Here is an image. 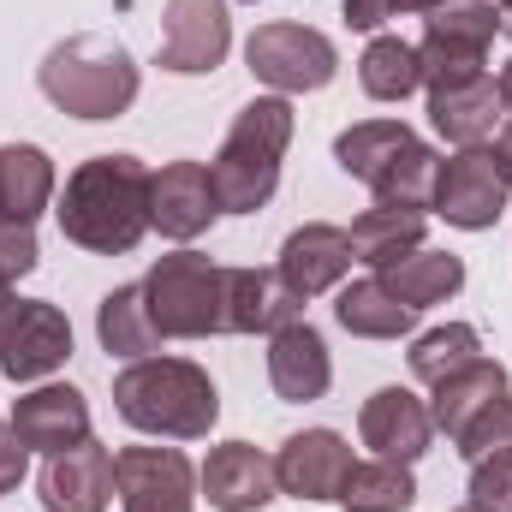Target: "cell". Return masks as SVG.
Returning a JSON list of instances; mask_svg holds the SVG:
<instances>
[{"mask_svg": "<svg viewBox=\"0 0 512 512\" xmlns=\"http://www.w3.org/2000/svg\"><path fill=\"white\" fill-rule=\"evenodd\" d=\"M495 90H501V102H507V114H512V60L501 66V78H495Z\"/></svg>", "mask_w": 512, "mask_h": 512, "instance_id": "obj_40", "label": "cell"}, {"mask_svg": "<svg viewBox=\"0 0 512 512\" xmlns=\"http://www.w3.org/2000/svg\"><path fill=\"white\" fill-rule=\"evenodd\" d=\"M36 90H42L60 114L102 126V120L131 114V102H137V90H143V66L131 60L126 42H114V36H66V42H54V48L42 54Z\"/></svg>", "mask_w": 512, "mask_h": 512, "instance_id": "obj_3", "label": "cell"}, {"mask_svg": "<svg viewBox=\"0 0 512 512\" xmlns=\"http://www.w3.org/2000/svg\"><path fill=\"white\" fill-rule=\"evenodd\" d=\"M114 411L137 435L161 441H203L221 423V387L191 358H137L114 376Z\"/></svg>", "mask_w": 512, "mask_h": 512, "instance_id": "obj_2", "label": "cell"}, {"mask_svg": "<svg viewBox=\"0 0 512 512\" xmlns=\"http://www.w3.org/2000/svg\"><path fill=\"white\" fill-rule=\"evenodd\" d=\"M334 316H340V328H346V334H358V340H405V334L417 328V310H411V304H399V298L387 292L382 274L340 286Z\"/></svg>", "mask_w": 512, "mask_h": 512, "instance_id": "obj_26", "label": "cell"}, {"mask_svg": "<svg viewBox=\"0 0 512 512\" xmlns=\"http://www.w3.org/2000/svg\"><path fill=\"white\" fill-rule=\"evenodd\" d=\"M382 286L399 298V304H411V310H435V304H447V298L465 286V256L429 251V245H423V251L387 262V268H382Z\"/></svg>", "mask_w": 512, "mask_h": 512, "instance_id": "obj_25", "label": "cell"}, {"mask_svg": "<svg viewBox=\"0 0 512 512\" xmlns=\"http://www.w3.org/2000/svg\"><path fill=\"white\" fill-rule=\"evenodd\" d=\"M36 501L42 512H108L114 507V447H102L96 435L54 453L36 477Z\"/></svg>", "mask_w": 512, "mask_h": 512, "instance_id": "obj_15", "label": "cell"}, {"mask_svg": "<svg viewBox=\"0 0 512 512\" xmlns=\"http://www.w3.org/2000/svg\"><path fill=\"white\" fill-rule=\"evenodd\" d=\"M405 143H417V131L405 126V120H358V126H346L334 137V161H340V173H352V179L370 185Z\"/></svg>", "mask_w": 512, "mask_h": 512, "instance_id": "obj_31", "label": "cell"}, {"mask_svg": "<svg viewBox=\"0 0 512 512\" xmlns=\"http://www.w3.org/2000/svg\"><path fill=\"white\" fill-rule=\"evenodd\" d=\"M42 262V245H36V227H24V221H0V274L18 286L30 268Z\"/></svg>", "mask_w": 512, "mask_h": 512, "instance_id": "obj_35", "label": "cell"}, {"mask_svg": "<svg viewBox=\"0 0 512 512\" xmlns=\"http://www.w3.org/2000/svg\"><path fill=\"white\" fill-rule=\"evenodd\" d=\"M96 340H102V352L108 358H155L161 352V328H155V316H149V298H143V280H131V286H114L102 304H96Z\"/></svg>", "mask_w": 512, "mask_h": 512, "instance_id": "obj_24", "label": "cell"}, {"mask_svg": "<svg viewBox=\"0 0 512 512\" xmlns=\"http://www.w3.org/2000/svg\"><path fill=\"white\" fill-rule=\"evenodd\" d=\"M358 84L370 102H405L423 90V60L417 42L405 36H370V48L358 54Z\"/></svg>", "mask_w": 512, "mask_h": 512, "instance_id": "obj_29", "label": "cell"}, {"mask_svg": "<svg viewBox=\"0 0 512 512\" xmlns=\"http://www.w3.org/2000/svg\"><path fill=\"white\" fill-rule=\"evenodd\" d=\"M340 12H346V24L352 30H382L393 12H405L399 0H340Z\"/></svg>", "mask_w": 512, "mask_h": 512, "instance_id": "obj_37", "label": "cell"}, {"mask_svg": "<svg viewBox=\"0 0 512 512\" xmlns=\"http://www.w3.org/2000/svg\"><path fill=\"white\" fill-rule=\"evenodd\" d=\"M6 429H12L30 453L54 459V453H66V447L90 441V399L72 382H36L12 399V423H6Z\"/></svg>", "mask_w": 512, "mask_h": 512, "instance_id": "obj_14", "label": "cell"}, {"mask_svg": "<svg viewBox=\"0 0 512 512\" xmlns=\"http://www.w3.org/2000/svg\"><path fill=\"white\" fill-rule=\"evenodd\" d=\"M501 120H507V102H501L495 78H471L459 90H429V126L453 149H489Z\"/></svg>", "mask_w": 512, "mask_h": 512, "instance_id": "obj_21", "label": "cell"}, {"mask_svg": "<svg viewBox=\"0 0 512 512\" xmlns=\"http://www.w3.org/2000/svg\"><path fill=\"white\" fill-rule=\"evenodd\" d=\"M453 447H459V459H489V453H512V393L507 399H495L489 411H477L459 435H453Z\"/></svg>", "mask_w": 512, "mask_h": 512, "instance_id": "obj_33", "label": "cell"}, {"mask_svg": "<svg viewBox=\"0 0 512 512\" xmlns=\"http://www.w3.org/2000/svg\"><path fill=\"white\" fill-rule=\"evenodd\" d=\"M149 167L137 155H90L54 197L60 239L90 256H131L149 233Z\"/></svg>", "mask_w": 512, "mask_h": 512, "instance_id": "obj_1", "label": "cell"}, {"mask_svg": "<svg viewBox=\"0 0 512 512\" xmlns=\"http://www.w3.org/2000/svg\"><path fill=\"white\" fill-rule=\"evenodd\" d=\"M245 66L256 84H268V96H316L334 84L340 54L310 24H256L245 42Z\"/></svg>", "mask_w": 512, "mask_h": 512, "instance_id": "obj_7", "label": "cell"}, {"mask_svg": "<svg viewBox=\"0 0 512 512\" xmlns=\"http://www.w3.org/2000/svg\"><path fill=\"white\" fill-rule=\"evenodd\" d=\"M507 393H512L507 364H495V358H471L465 370H453V376L435 382V393H429V417H435V429L453 441L477 411H489V405L507 399Z\"/></svg>", "mask_w": 512, "mask_h": 512, "instance_id": "obj_23", "label": "cell"}, {"mask_svg": "<svg viewBox=\"0 0 512 512\" xmlns=\"http://www.w3.org/2000/svg\"><path fill=\"white\" fill-rule=\"evenodd\" d=\"M149 316L167 340H215L227 334V268L203 251H173L143 274Z\"/></svg>", "mask_w": 512, "mask_h": 512, "instance_id": "obj_5", "label": "cell"}, {"mask_svg": "<svg viewBox=\"0 0 512 512\" xmlns=\"http://www.w3.org/2000/svg\"><path fill=\"white\" fill-rule=\"evenodd\" d=\"M489 155H495V173H501V179L512 185V114L501 120V131L489 137Z\"/></svg>", "mask_w": 512, "mask_h": 512, "instance_id": "obj_38", "label": "cell"}, {"mask_svg": "<svg viewBox=\"0 0 512 512\" xmlns=\"http://www.w3.org/2000/svg\"><path fill=\"white\" fill-rule=\"evenodd\" d=\"M268 387H274L286 405H316V399L334 387V358H328L322 328L292 322V328L268 334Z\"/></svg>", "mask_w": 512, "mask_h": 512, "instance_id": "obj_19", "label": "cell"}, {"mask_svg": "<svg viewBox=\"0 0 512 512\" xmlns=\"http://www.w3.org/2000/svg\"><path fill=\"white\" fill-rule=\"evenodd\" d=\"M233 54V6L227 0H167L155 66L173 78H209Z\"/></svg>", "mask_w": 512, "mask_h": 512, "instance_id": "obj_8", "label": "cell"}, {"mask_svg": "<svg viewBox=\"0 0 512 512\" xmlns=\"http://www.w3.org/2000/svg\"><path fill=\"white\" fill-rule=\"evenodd\" d=\"M471 358H483V334L471 328V322H447V328H429V334H417L411 340V352H405V364H411V376L417 382H441V376H453V370H465Z\"/></svg>", "mask_w": 512, "mask_h": 512, "instance_id": "obj_32", "label": "cell"}, {"mask_svg": "<svg viewBox=\"0 0 512 512\" xmlns=\"http://www.w3.org/2000/svg\"><path fill=\"white\" fill-rule=\"evenodd\" d=\"M358 435L376 459H399V465H417L435 441V417H429V399H417L411 387H376L358 411Z\"/></svg>", "mask_w": 512, "mask_h": 512, "instance_id": "obj_16", "label": "cell"}, {"mask_svg": "<svg viewBox=\"0 0 512 512\" xmlns=\"http://www.w3.org/2000/svg\"><path fill=\"white\" fill-rule=\"evenodd\" d=\"M114 495L120 512H197V465L179 447H120Z\"/></svg>", "mask_w": 512, "mask_h": 512, "instance_id": "obj_9", "label": "cell"}, {"mask_svg": "<svg viewBox=\"0 0 512 512\" xmlns=\"http://www.w3.org/2000/svg\"><path fill=\"white\" fill-rule=\"evenodd\" d=\"M501 36H512V0H501Z\"/></svg>", "mask_w": 512, "mask_h": 512, "instance_id": "obj_42", "label": "cell"}, {"mask_svg": "<svg viewBox=\"0 0 512 512\" xmlns=\"http://www.w3.org/2000/svg\"><path fill=\"white\" fill-rule=\"evenodd\" d=\"M340 507L346 512H411L417 507V477L399 459H364V465H352V477L340 489Z\"/></svg>", "mask_w": 512, "mask_h": 512, "instance_id": "obj_30", "label": "cell"}, {"mask_svg": "<svg viewBox=\"0 0 512 512\" xmlns=\"http://www.w3.org/2000/svg\"><path fill=\"white\" fill-rule=\"evenodd\" d=\"M501 36V6L495 0H447L429 12L417 60H423V90H459L471 78H489V48Z\"/></svg>", "mask_w": 512, "mask_h": 512, "instance_id": "obj_6", "label": "cell"}, {"mask_svg": "<svg viewBox=\"0 0 512 512\" xmlns=\"http://www.w3.org/2000/svg\"><path fill=\"white\" fill-rule=\"evenodd\" d=\"M66 358H72L66 310L48 304V298H18L12 328L0 340V376L18 387H36V382H48L54 370H66Z\"/></svg>", "mask_w": 512, "mask_h": 512, "instance_id": "obj_10", "label": "cell"}, {"mask_svg": "<svg viewBox=\"0 0 512 512\" xmlns=\"http://www.w3.org/2000/svg\"><path fill=\"white\" fill-rule=\"evenodd\" d=\"M459 512H483V507H471V501H465V507H459Z\"/></svg>", "mask_w": 512, "mask_h": 512, "instance_id": "obj_43", "label": "cell"}, {"mask_svg": "<svg viewBox=\"0 0 512 512\" xmlns=\"http://www.w3.org/2000/svg\"><path fill=\"white\" fill-rule=\"evenodd\" d=\"M24 477H30V447L12 429H0V495H12Z\"/></svg>", "mask_w": 512, "mask_h": 512, "instance_id": "obj_36", "label": "cell"}, {"mask_svg": "<svg viewBox=\"0 0 512 512\" xmlns=\"http://www.w3.org/2000/svg\"><path fill=\"white\" fill-rule=\"evenodd\" d=\"M352 465L358 459H352V441L340 429H298L274 453V483H280V495L322 507V501H340Z\"/></svg>", "mask_w": 512, "mask_h": 512, "instance_id": "obj_12", "label": "cell"}, {"mask_svg": "<svg viewBox=\"0 0 512 512\" xmlns=\"http://www.w3.org/2000/svg\"><path fill=\"white\" fill-rule=\"evenodd\" d=\"M435 185H441V155L417 137V143H405V149L387 161L382 173L370 179V197H376V203H387V209L429 215V209H435Z\"/></svg>", "mask_w": 512, "mask_h": 512, "instance_id": "obj_27", "label": "cell"}, {"mask_svg": "<svg viewBox=\"0 0 512 512\" xmlns=\"http://www.w3.org/2000/svg\"><path fill=\"white\" fill-rule=\"evenodd\" d=\"M304 322V298L274 268H227V334H280Z\"/></svg>", "mask_w": 512, "mask_h": 512, "instance_id": "obj_20", "label": "cell"}, {"mask_svg": "<svg viewBox=\"0 0 512 512\" xmlns=\"http://www.w3.org/2000/svg\"><path fill=\"white\" fill-rule=\"evenodd\" d=\"M292 102L286 96H251L233 126L221 137L215 161H209V179H215V197H221V215H256L274 203L280 191V161L292 149Z\"/></svg>", "mask_w": 512, "mask_h": 512, "instance_id": "obj_4", "label": "cell"}, {"mask_svg": "<svg viewBox=\"0 0 512 512\" xmlns=\"http://www.w3.org/2000/svg\"><path fill=\"white\" fill-rule=\"evenodd\" d=\"M507 179L495 173V155L489 149H453L441 161V185H435V209L447 227L459 233H489L501 215H507Z\"/></svg>", "mask_w": 512, "mask_h": 512, "instance_id": "obj_11", "label": "cell"}, {"mask_svg": "<svg viewBox=\"0 0 512 512\" xmlns=\"http://www.w3.org/2000/svg\"><path fill=\"white\" fill-rule=\"evenodd\" d=\"M346 233H352V256H358V262H370V268L382 274L387 262L423 251L429 215H411V209H387V203H376V209H364Z\"/></svg>", "mask_w": 512, "mask_h": 512, "instance_id": "obj_28", "label": "cell"}, {"mask_svg": "<svg viewBox=\"0 0 512 512\" xmlns=\"http://www.w3.org/2000/svg\"><path fill=\"white\" fill-rule=\"evenodd\" d=\"M12 310H18V292H12V280L0 274V340H6V328H12Z\"/></svg>", "mask_w": 512, "mask_h": 512, "instance_id": "obj_39", "label": "cell"}, {"mask_svg": "<svg viewBox=\"0 0 512 512\" xmlns=\"http://www.w3.org/2000/svg\"><path fill=\"white\" fill-rule=\"evenodd\" d=\"M197 489H203V501L215 512H262L280 495L274 459H268L262 447H251V441H221V447H209V459H203V471H197Z\"/></svg>", "mask_w": 512, "mask_h": 512, "instance_id": "obj_18", "label": "cell"}, {"mask_svg": "<svg viewBox=\"0 0 512 512\" xmlns=\"http://www.w3.org/2000/svg\"><path fill=\"white\" fill-rule=\"evenodd\" d=\"M405 12H435V6H447V0H399Z\"/></svg>", "mask_w": 512, "mask_h": 512, "instance_id": "obj_41", "label": "cell"}, {"mask_svg": "<svg viewBox=\"0 0 512 512\" xmlns=\"http://www.w3.org/2000/svg\"><path fill=\"white\" fill-rule=\"evenodd\" d=\"M352 262H358V256H352V233H346V227H334V221H304L298 233H286L274 274L310 304V298L334 292V286L352 274Z\"/></svg>", "mask_w": 512, "mask_h": 512, "instance_id": "obj_17", "label": "cell"}, {"mask_svg": "<svg viewBox=\"0 0 512 512\" xmlns=\"http://www.w3.org/2000/svg\"><path fill=\"white\" fill-rule=\"evenodd\" d=\"M471 507L512 512V453H489L471 465Z\"/></svg>", "mask_w": 512, "mask_h": 512, "instance_id": "obj_34", "label": "cell"}, {"mask_svg": "<svg viewBox=\"0 0 512 512\" xmlns=\"http://www.w3.org/2000/svg\"><path fill=\"white\" fill-rule=\"evenodd\" d=\"M215 221H221V197H215L209 161H167V167L149 179V227H155L161 239L191 245V239H203Z\"/></svg>", "mask_w": 512, "mask_h": 512, "instance_id": "obj_13", "label": "cell"}, {"mask_svg": "<svg viewBox=\"0 0 512 512\" xmlns=\"http://www.w3.org/2000/svg\"><path fill=\"white\" fill-rule=\"evenodd\" d=\"M54 197H60L54 155L42 143H0V221L36 227V215L54 209Z\"/></svg>", "mask_w": 512, "mask_h": 512, "instance_id": "obj_22", "label": "cell"}]
</instances>
